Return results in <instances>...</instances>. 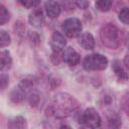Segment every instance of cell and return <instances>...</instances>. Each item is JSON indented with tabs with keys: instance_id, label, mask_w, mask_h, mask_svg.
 I'll return each mask as SVG.
<instances>
[{
	"instance_id": "6da1fadb",
	"label": "cell",
	"mask_w": 129,
	"mask_h": 129,
	"mask_svg": "<svg viewBox=\"0 0 129 129\" xmlns=\"http://www.w3.org/2000/svg\"><path fill=\"white\" fill-rule=\"evenodd\" d=\"M78 107L77 101L68 94H58L55 96L51 110L56 118H63L71 115Z\"/></svg>"
},
{
	"instance_id": "7a4b0ae2",
	"label": "cell",
	"mask_w": 129,
	"mask_h": 129,
	"mask_svg": "<svg viewBox=\"0 0 129 129\" xmlns=\"http://www.w3.org/2000/svg\"><path fill=\"white\" fill-rule=\"evenodd\" d=\"M100 36L103 44L110 48H115L119 45V30L112 23H107L102 26Z\"/></svg>"
},
{
	"instance_id": "3957f363",
	"label": "cell",
	"mask_w": 129,
	"mask_h": 129,
	"mask_svg": "<svg viewBox=\"0 0 129 129\" xmlns=\"http://www.w3.org/2000/svg\"><path fill=\"white\" fill-rule=\"evenodd\" d=\"M108 59L103 54L100 53H93L87 55L84 59L83 66L84 69L87 71H102L107 68Z\"/></svg>"
},
{
	"instance_id": "277c9868",
	"label": "cell",
	"mask_w": 129,
	"mask_h": 129,
	"mask_svg": "<svg viewBox=\"0 0 129 129\" xmlns=\"http://www.w3.org/2000/svg\"><path fill=\"white\" fill-rule=\"evenodd\" d=\"M79 122L90 129H97L101 125V117L94 108H89L81 114Z\"/></svg>"
},
{
	"instance_id": "5b68a950",
	"label": "cell",
	"mask_w": 129,
	"mask_h": 129,
	"mask_svg": "<svg viewBox=\"0 0 129 129\" xmlns=\"http://www.w3.org/2000/svg\"><path fill=\"white\" fill-rule=\"evenodd\" d=\"M62 30L68 37H77L81 35L82 23L78 18H69L62 23Z\"/></svg>"
},
{
	"instance_id": "8992f818",
	"label": "cell",
	"mask_w": 129,
	"mask_h": 129,
	"mask_svg": "<svg viewBox=\"0 0 129 129\" xmlns=\"http://www.w3.org/2000/svg\"><path fill=\"white\" fill-rule=\"evenodd\" d=\"M49 44H50V47L52 48L53 53H61V51L66 45L64 36L60 32H57V31L53 32V34L51 35Z\"/></svg>"
},
{
	"instance_id": "52a82bcc",
	"label": "cell",
	"mask_w": 129,
	"mask_h": 129,
	"mask_svg": "<svg viewBox=\"0 0 129 129\" xmlns=\"http://www.w3.org/2000/svg\"><path fill=\"white\" fill-rule=\"evenodd\" d=\"M62 59L69 64V66H76L80 62V54L73 48L68 47L62 52Z\"/></svg>"
},
{
	"instance_id": "ba28073f",
	"label": "cell",
	"mask_w": 129,
	"mask_h": 129,
	"mask_svg": "<svg viewBox=\"0 0 129 129\" xmlns=\"http://www.w3.org/2000/svg\"><path fill=\"white\" fill-rule=\"evenodd\" d=\"M46 14L49 18H56L60 14V4L56 1H46L44 3Z\"/></svg>"
},
{
	"instance_id": "9c48e42d",
	"label": "cell",
	"mask_w": 129,
	"mask_h": 129,
	"mask_svg": "<svg viewBox=\"0 0 129 129\" xmlns=\"http://www.w3.org/2000/svg\"><path fill=\"white\" fill-rule=\"evenodd\" d=\"M79 44L85 49H93L95 47L94 36L90 32H84L79 36Z\"/></svg>"
},
{
	"instance_id": "30bf717a",
	"label": "cell",
	"mask_w": 129,
	"mask_h": 129,
	"mask_svg": "<svg viewBox=\"0 0 129 129\" xmlns=\"http://www.w3.org/2000/svg\"><path fill=\"white\" fill-rule=\"evenodd\" d=\"M29 23L34 27H41L44 24V16L41 10L35 9L29 14Z\"/></svg>"
},
{
	"instance_id": "8fae6325",
	"label": "cell",
	"mask_w": 129,
	"mask_h": 129,
	"mask_svg": "<svg viewBox=\"0 0 129 129\" xmlns=\"http://www.w3.org/2000/svg\"><path fill=\"white\" fill-rule=\"evenodd\" d=\"M112 69H113V71H114L117 79L119 80V82H126L129 79V76H128L127 72L124 70V68L120 64V62L118 60H116V61L113 62Z\"/></svg>"
},
{
	"instance_id": "7c38bea8",
	"label": "cell",
	"mask_w": 129,
	"mask_h": 129,
	"mask_svg": "<svg viewBox=\"0 0 129 129\" xmlns=\"http://www.w3.org/2000/svg\"><path fill=\"white\" fill-rule=\"evenodd\" d=\"M8 129H26V120L22 117H15L8 121L7 123Z\"/></svg>"
},
{
	"instance_id": "4fadbf2b",
	"label": "cell",
	"mask_w": 129,
	"mask_h": 129,
	"mask_svg": "<svg viewBox=\"0 0 129 129\" xmlns=\"http://www.w3.org/2000/svg\"><path fill=\"white\" fill-rule=\"evenodd\" d=\"M26 94L27 93L18 86L17 88H15L11 92V94H10V100L12 102H14V103H20V102H22L24 100Z\"/></svg>"
},
{
	"instance_id": "5bb4252c",
	"label": "cell",
	"mask_w": 129,
	"mask_h": 129,
	"mask_svg": "<svg viewBox=\"0 0 129 129\" xmlns=\"http://www.w3.org/2000/svg\"><path fill=\"white\" fill-rule=\"evenodd\" d=\"M0 59H1V71L4 72L8 69L11 68V64H12V59H11V56H10V53L9 51L7 50H3L1 51L0 53Z\"/></svg>"
},
{
	"instance_id": "9a60e30c",
	"label": "cell",
	"mask_w": 129,
	"mask_h": 129,
	"mask_svg": "<svg viewBox=\"0 0 129 129\" xmlns=\"http://www.w3.org/2000/svg\"><path fill=\"white\" fill-rule=\"evenodd\" d=\"M108 126L110 129H120L121 127V119L118 115L113 114L108 118Z\"/></svg>"
},
{
	"instance_id": "2e32d148",
	"label": "cell",
	"mask_w": 129,
	"mask_h": 129,
	"mask_svg": "<svg viewBox=\"0 0 129 129\" xmlns=\"http://www.w3.org/2000/svg\"><path fill=\"white\" fill-rule=\"evenodd\" d=\"M95 6L98 10L105 12V11H108L111 8L112 1H110V0H99L95 3Z\"/></svg>"
},
{
	"instance_id": "e0dca14e",
	"label": "cell",
	"mask_w": 129,
	"mask_h": 129,
	"mask_svg": "<svg viewBox=\"0 0 129 129\" xmlns=\"http://www.w3.org/2000/svg\"><path fill=\"white\" fill-rule=\"evenodd\" d=\"M9 12L2 4H0V25H4L9 20Z\"/></svg>"
},
{
	"instance_id": "ac0fdd59",
	"label": "cell",
	"mask_w": 129,
	"mask_h": 129,
	"mask_svg": "<svg viewBox=\"0 0 129 129\" xmlns=\"http://www.w3.org/2000/svg\"><path fill=\"white\" fill-rule=\"evenodd\" d=\"M8 44H10V36L6 31L1 30L0 31V46L3 48L7 46Z\"/></svg>"
},
{
	"instance_id": "d6986e66",
	"label": "cell",
	"mask_w": 129,
	"mask_h": 129,
	"mask_svg": "<svg viewBox=\"0 0 129 129\" xmlns=\"http://www.w3.org/2000/svg\"><path fill=\"white\" fill-rule=\"evenodd\" d=\"M119 19L125 23V24H129V8L128 7H124L120 13H119Z\"/></svg>"
},
{
	"instance_id": "ffe728a7",
	"label": "cell",
	"mask_w": 129,
	"mask_h": 129,
	"mask_svg": "<svg viewBox=\"0 0 129 129\" xmlns=\"http://www.w3.org/2000/svg\"><path fill=\"white\" fill-rule=\"evenodd\" d=\"M19 2L20 4H22L27 8H33L39 4V1H36V0H27V1H19Z\"/></svg>"
},
{
	"instance_id": "44dd1931",
	"label": "cell",
	"mask_w": 129,
	"mask_h": 129,
	"mask_svg": "<svg viewBox=\"0 0 129 129\" xmlns=\"http://www.w3.org/2000/svg\"><path fill=\"white\" fill-rule=\"evenodd\" d=\"M0 83H1V90H5L6 86L8 85V76L5 75V74H2L1 75V78H0Z\"/></svg>"
},
{
	"instance_id": "7402d4cb",
	"label": "cell",
	"mask_w": 129,
	"mask_h": 129,
	"mask_svg": "<svg viewBox=\"0 0 129 129\" xmlns=\"http://www.w3.org/2000/svg\"><path fill=\"white\" fill-rule=\"evenodd\" d=\"M75 4L77 6H79L80 8H82V9H86L89 6L90 2L89 1H77V2H75Z\"/></svg>"
},
{
	"instance_id": "603a6c76",
	"label": "cell",
	"mask_w": 129,
	"mask_h": 129,
	"mask_svg": "<svg viewBox=\"0 0 129 129\" xmlns=\"http://www.w3.org/2000/svg\"><path fill=\"white\" fill-rule=\"evenodd\" d=\"M123 107H124V110H125V112H126V113L129 115V97H128V98L125 100Z\"/></svg>"
},
{
	"instance_id": "cb8c5ba5",
	"label": "cell",
	"mask_w": 129,
	"mask_h": 129,
	"mask_svg": "<svg viewBox=\"0 0 129 129\" xmlns=\"http://www.w3.org/2000/svg\"><path fill=\"white\" fill-rule=\"evenodd\" d=\"M124 64L126 66V68L129 69V54H127L125 56V58H124Z\"/></svg>"
},
{
	"instance_id": "d4e9b609",
	"label": "cell",
	"mask_w": 129,
	"mask_h": 129,
	"mask_svg": "<svg viewBox=\"0 0 129 129\" xmlns=\"http://www.w3.org/2000/svg\"><path fill=\"white\" fill-rule=\"evenodd\" d=\"M59 129H72V128L69 127V126H67V125H63V126H61Z\"/></svg>"
},
{
	"instance_id": "484cf974",
	"label": "cell",
	"mask_w": 129,
	"mask_h": 129,
	"mask_svg": "<svg viewBox=\"0 0 129 129\" xmlns=\"http://www.w3.org/2000/svg\"><path fill=\"white\" fill-rule=\"evenodd\" d=\"M89 129H90V128H89Z\"/></svg>"
}]
</instances>
